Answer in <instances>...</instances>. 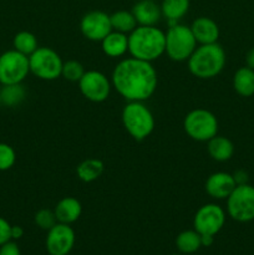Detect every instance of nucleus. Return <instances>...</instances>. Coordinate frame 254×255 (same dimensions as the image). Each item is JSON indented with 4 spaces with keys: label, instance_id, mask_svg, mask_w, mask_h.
Masks as SVG:
<instances>
[{
    "label": "nucleus",
    "instance_id": "nucleus-14",
    "mask_svg": "<svg viewBox=\"0 0 254 255\" xmlns=\"http://www.w3.org/2000/svg\"><path fill=\"white\" fill-rule=\"evenodd\" d=\"M237 187L233 174L227 172H216L206 181L207 194L213 199H227Z\"/></svg>",
    "mask_w": 254,
    "mask_h": 255
},
{
    "label": "nucleus",
    "instance_id": "nucleus-24",
    "mask_svg": "<svg viewBox=\"0 0 254 255\" xmlns=\"http://www.w3.org/2000/svg\"><path fill=\"white\" fill-rule=\"evenodd\" d=\"M176 246L183 254H192L202 247L201 234L197 231H183L177 236Z\"/></svg>",
    "mask_w": 254,
    "mask_h": 255
},
{
    "label": "nucleus",
    "instance_id": "nucleus-2",
    "mask_svg": "<svg viewBox=\"0 0 254 255\" xmlns=\"http://www.w3.org/2000/svg\"><path fill=\"white\" fill-rule=\"evenodd\" d=\"M166 51V32L154 26L138 25L128 34V52L131 57L152 62Z\"/></svg>",
    "mask_w": 254,
    "mask_h": 255
},
{
    "label": "nucleus",
    "instance_id": "nucleus-15",
    "mask_svg": "<svg viewBox=\"0 0 254 255\" xmlns=\"http://www.w3.org/2000/svg\"><path fill=\"white\" fill-rule=\"evenodd\" d=\"M189 27H191L197 44L206 45L218 42L219 27L217 22L211 17H197Z\"/></svg>",
    "mask_w": 254,
    "mask_h": 255
},
{
    "label": "nucleus",
    "instance_id": "nucleus-22",
    "mask_svg": "<svg viewBox=\"0 0 254 255\" xmlns=\"http://www.w3.org/2000/svg\"><path fill=\"white\" fill-rule=\"evenodd\" d=\"M189 10V0H163L161 4L162 16L168 20L169 25L178 22Z\"/></svg>",
    "mask_w": 254,
    "mask_h": 255
},
{
    "label": "nucleus",
    "instance_id": "nucleus-35",
    "mask_svg": "<svg viewBox=\"0 0 254 255\" xmlns=\"http://www.w3.org/2000/svg\"><path fill=\"white\" fill-rule=\"evenodd\" d=\"M214 242V236H209V234H202L201 236V243L203 247H211Z\"/></svg>",
    "mask_w": 254,
    "mask_h": 255
},
{
    "label": "nucleus",
    "instance_id": "nucleus-16",
    "mask_svg": "<svg viewBox=\"0 0 254 255\" xmlns=\"http://www.w3.org/2000/svg\"><path fill=\"white\" fill-rule=\"evenodd\" d=\"M132 14L142 26H154L162 16L161 6L153 0H138L132 7Z\"/></svg>",
    "mask_w": 254,
    "mask_h": 255
},
{
    "label": "nucleus",
    "instance_id": "nucleus-31",
    "mask_svg": "<svg viewBox=\"0 0 254 255\" xmlns=\"http://www.w3.org/2000/svg\"><path fill=\"white\" fill-rule=\"evenodd\" d=\"M0 255H21L20 249L14 242H6L5 244L0 246Z\"/></svg>",
    "mask_w": 254,
    "mask_h": 255
},
{
    "label": "nucleus",
    "instance_id": "nucleus-4",
    "mask_svg": "<svg viewBox=\"0 0 254 255\" xmlns=\"http://www.w3.org/2000/svg\"><path fill=\"white\" fill-rule=\"evenodd\" d=\"M121 119L127 133L136 141L146 139L154 129V117L144 102H127L122 110Z\"/></svg>",
    "mask_w": 254,
    "mask_h": 255
},
{
    "label": "nucleus",
    "instance_id": "nucleus-33",
    "mask_svg": "<svg viewBox=\"0 0 254 255\" xmlns=\"http://www.w3.org/2000/svg\"><path fill=\"white\" fill-rule=\"evenodd\" d=\"M246 66L254 70V47H252L246 55Z\"/></svg>",
    "mask_w": 254,
    "mask_h": 255
},
{
    "label": "nucleus",
    "instance_id": "nucleus-21",
    "mask_svg": "<svg viewBox=\"0 0 254 255\" xmlns=\"http://www.w3.org/2000/svg\"><path fill=\"white\" fill-rule=\"evenodd\" d=\"M104 162L99 158H87L82 161L77 166L76 174L79 179H81L85 183H91L101 177L104 173Z\"/></svg>",
    "mask_w": 254,
    "mask_h": 255
},
{
    "label": "nucleus",
    "instance_id": "nucleus-27",
    "mask_svg": "<svg viewBox=\"0 0 254 255\" xmlns=\"http://www.w3.org/2000/svg\"><path fill=\"white\" fill-rule=\"evenodd\" d=\"M84 66H82L81 62L76 61V60H69V61L64 62V65H62L61 76L66 79L67 81L79 82L80 79L84 76Z\"/></svg>",
    "mask_w": 254,
    "mask_h": 255
},
{
    "label": "nucleus",
    "instance_id": "nucleus-10",
    "mask_svg": "<svg viewBox=\"0 0 254 255\" xmlns=\"http://www.w3.org/2000/svg\"><path fill=\"white\" fill-rule=\"evenodd\" d=\"M79 87L85 99L95 104H100L109 99L112 84L101 71L89 70L85 71L84 76L80 79Z\"/></svg>",
    "mask_w": 254,
    "mask_h": 255
},
{
    "label": "nucleus",
    "instance_id": "nucleus-19",
    "mask_svg": "<svg viewBox=\"0 0 254 255\" xmlns=\"http://www.w3.org/2000/svg\"><path fill=\"white\" fill-rule=\"evenodd\" d=\"M208 153L214 161L226 162L233 157L234 144L229 138L224 136H214L208 141Z\"/></svg>",
    "mask_w": 254,
    "mask_h": 255
},
{
    "label": "nucleus",
    "instance_id": "nucleus-25",
    "mask_svg": "<svg viewBox=\"0 0 254 255\" xmlns=\"http://www.w3.org/2000/svg\"><path fill=\"white\" fill-rule=\"evenodd\" d=\"M26 96L24 86L21 84L4 85L0 90V102L7 107H15L21 104Z\"/></svg>",
    "mask_w": 254,
    "mask_h": 255
},
{
    "label": "nucleus",
    "instance_id": "nucleus-9",
    "mask_svg": "<svg viewBox=\"0 0 254 255\" xmlns=\"http://www.w3.org/2000/svg\"><path fill=\"white\" fill-rule=\"evenodd\" d=\"M29 74V56L15 49L0 55V84L2 86L21 84Z\"/></svg>",
    "mask_w": 254,
    "mask_h": 255
},
{
    "label": "nucleus",
    "instance_id": "nucleus-11",
    "mask_svg": "<svg viewBox=\"0 0 254 255\" xmlns=\"http://www.w3.org/2000/svg\"><path fill=\"white\" fill-rule=\"evenodd\" d=\"M226 223V212L216 203H207L202 206L194 214V231L199 234L216 236Z\"/></svg>",
    "mask_w": 254,
    "mask_h": 255
},
{
    "label": "nucleus",
    "instance_id": "nucleus-30",
    "mask_svg": "<svg viewBox=\"0 0 254 255\" xmlns=\"http://www.w3.org/2000/svg\"><path fill=\"white\" fill-rule=\"evenodd\" d=\"M11 241V226L6 219L0 217V246Z\"/></svg>",
    "mask_w": 254,
    "mask_h": 255
},
{
    "label": "nucleus",
    "instance_id": "nucleus-32",
    "mask_svg": "<svg viewBox=\"0 0 254 255\" xmlns=\"http://www.w3.org/2000/svg\"><path fill=\"white\" fill-rule=\"evenodd\" d=\"M233 177H234V181H236L237 186H239V184L248 183V173H247L246 171H243V169H239V171H237L236 173L233 174Z\"/></svg>",
    "mask_w": 254,
    "mask_h": 255
},
{
    "label": "nucleus",
    "instance_id": "nucleus-36",
    "mask_svg": "<svg viewBox=\"0 0 254 255\" xmlns=\"http://www.w3.org/2000/svg\"><path fill=\"white\" fill-rule=\"evenodd\" d=\"M172 255H178V254H172Z\"/></svg>",
    "mask_w": 254,
    "mask_h": 255
},
{
    "label": "nucleus",
    "instance_id": "nucleus-34",
    "mask_svg": "<svg viewBox=\"0 0 254 255\" xmlns=\"http://www.w3.org/2000/svg\"><path fill=\"white\" fill-rule=\"evenodd\" d=\"M24 236V229L19 226H11V239H20Z\"/></svg>",
    "mask_w": 254,
    "mask_h": 255
},
{
    "label": "nucleus",
    "instance_id": "nucleus-13",
    "mask_svg": "<svg viewBox=\"0 0 254 255\" xmlns=\"http://www.w3.org/2000/svg\"><path fill=\"white\" fill-rule=\"evenodd\" d=\"M75 244V232L70 224L56 223L47 231L46 249L50 255H67Z\"/></svg>",
    "mask_w": 254,
    "mask_h": 255
},
{
    "label": "nucleus",
    "instance_id": "nucleus-8",
    "mask_svg": "<svg viewBox=\"0 0 254 255\" xmlns=\"http://www.w3.org/2000/svg\"><path fill=\"white\" fill-rule=\"evenodd\" d=\"M227 212L239 223L254 221V187L248 183L237 186L227 198Z\"/></svg>",
    "mask_w": 254,
    "mask_h": 255
},
{
    "label": "nucleus",
    "instance_id": "nucleus-17",
    "mask_svg": "<svg viewBox=\"0 0 254 255\" xmlns=\"http://www.w3.org/2000/svg\"><path fill=\"white\" fill-rule=\"evenodd\" d=\"M54 212L59 223L72 224L81 216L82 206L74 197H64L57 202Z\"/></svg>",
    "mask_w": 254,
    "mask_h": 255
},
{
    "label": "nucleus",
    "instance_id": "nucleus-18",
    "mask_svg": "<svg viewBox=\"0 0 254 255\" xmlns=\"http://www.w3.org/2000/svg\"><path fill=\"white\" fill-rule=\"evenodd\" d=\"M101 49L109 57H121L128 52V35L112 30L101 41Z\"/></svg>",
    "mask_w": 254,
    "mask_h": 255
},
{
    "label": "nucleus",
    "instance_id": "nucleus-37",
    "mask_svg": "<svg viewBox=\"0 0 254 255\" xmlns=\"http://www.w3.org/2000/svg\"><path fill=\"white\" fill-rule=\"evenodd\" d=\"M0 105H1V102H0Z\"/></svg>",
    "mask_w": 254,
    "mask_h": 255
},
{
    "label": "nucleus",
    "instance_id": "nucleus-12",
    "mask_svg": "<svg viewBox=\"0 0 254 255\" xmlns=\"http://www.w3.org/2000/svg\"><path fill=\"white\" fill-rule=\"evenodd\" d=\"M80 30L87 40L101 42L112 31L110 15L101 10H92L82 16Z\"/></svg>",
    "mask_w": 254,
    "mask_h": 255
},
{
    "label": "nucleus",
    "instance_id": "nucleus-29",
    "mask_svg": "<svg viewBox=\"0 0 254 255\" xmlns=\"http://www.w3.org/2000/svg\"><path fill=\"white\" fill-rule=\"evenodd\" d=\"M16 161L14 148L7 143H0V171H7Z\"/></svg>",
    "mask_w": 254,
    "mask_h": 255
},
{
    "label": "nucleus",
    "instance_id": "nucleus-28",
    "mask_svg": "<svg viewBox=\"0 0 254 255\" xmlns=\"http://www.w3.org/2000/svg\"><path fill=\"white\" fill-rule=\"evenodd\" d=\"M34 221L35 224L39 228L44 229V231H50L55 224L59 223L56 219V216H55V212L47 208H42L40 211H37L34 217Z\"/></svg>",
    "mask_w": 254,
    "mask_h": 255
},
{
    "label": "nucleus",
    "instance_id": "nucleus-7",
    "mask_svg": "<svg viewBox=\"0 0 254 255\" xmlns=\"http://www.w3.org/2000/svg\"><path fill=\"white\" fill-rule=\"evenodd\" d=\"M30 72L44 81H54L61 76L62 61L61 56L51 47H37L29 56Z\"/></svg>",
    "mask_w": 254,
    "mask_h": 255
},
{
    "label": "nucleus",
    "instance_id": "nucleus-26",
    "mask_svg": "<svg viewBox=\"0 0 254 255\" xmlns=\"http://www.w3.org/2000/svg\"><path fill=\"white\" fill-rule=\"evenodd\" d=\"M12 45H14V49L16 51L21 52L26 56H30L39 47L36 36L30 31L17 32L12 40Z\"/></svg>",
    "mask_w": 254,
    "mask_h": 255
},
{
    "label": "nucleus",
    "instance_id": "nucleus-3",
    "mask_svg": "<svg viewBox=\"0 0 254 255\" xmlns=\"http://www.w3.org/2000/svg\"><path fill=\"white\" fill-rule=\"evenodd\" d=\"M226 51L218 42L199 45L187 60L188 70L193 76L202 80L213 79L226 66Z\"/></svg>",
    "mask_w": 254,
    "mask_h": 255
},
{
    "label": "nucleus",
    "instance_id": "nucleus-23",
    "mask_svg": "<svg viewBox=\"0 0 254 255\" xmlns=\"http://www.w3.org/2000/svg\"><path fill=\"white\" fill-rule=\"evenodd\" d=\"M110 20H111L112 30L124 32V34H129L138 26L132 11H127V10L115 11L114 14L110 15Z\"/></svg>",
    "mask_w": 254,
    "mask_h": 255
},
{
    "label": "nucleus",
    "instance_id": "nucleus-1",
    "mask_svg": "<svg viewBox=\"0 0 254 255\" xmlns=\"http://www.w3.org/2000/svg\"><path fill=\"white\" fill-rule=\"evenodd\" d=\"M111 84L127 102H144L156 91L158 76L152 62L127 57L115 66Z\"/></svg>",
    "mask_w": 254,
    "mask_h": 255
},
{
    "label": "nucleus",
    "instance_id": "nucleus-6",
    "mask_svg": "<svg viewBox=\"0 0 254 255\" xmlns=\"http://www.w3.org/2000/svg\"><path fill=\"white\" fill-rule=\"evenodd\" d=\"M183 128L194 141L208 142L218 134V120L206 109L192 110L184 117Z\"/></svg>",
    "mask_w": 254,
    "mask_h": 255
},
{
    "label": "nucleus",
    "instance_id": "nucleus-5",
    "mask_svg": "<svg viewBox=\"0 0 254 255\" xmlns=\"http://www.w3.org/2000/svg\"><path fill=\"white\" fill-rule=\"evenodd\" d=\"M198 46L191 27L176 22L169 25L166 32V51L167 56L176 62H183L191 57L196 47Z\"/></svg>",
    "mask_w": 254,
    "mask_h": 255
},
{
    "label": "nucleus",
    "instance_id": "nucleus-20",
    "mask_svg": "<svg viewBox=\"0 0 254 255\" xmlns=\"http://www.w3.org/2000/svg\"><path fill=\"white\" fill-rule=\"evenodd\" d=\"M233 87L242 97H251L254 95V70L248 66L241 67L233 76Z\"/></svg>",
    "mask_w": 254,
    "mask_h": 255
}]
</instances>
